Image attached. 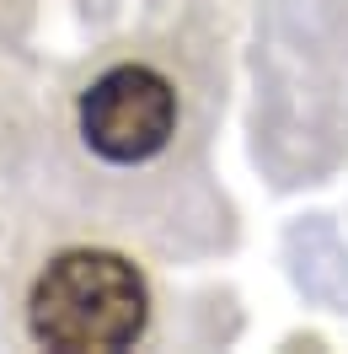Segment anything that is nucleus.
Returning <instances> with one entry per match:
<instances>
[{
	"label": "nucleus",
	"mask_w": 348,
	"mask_h": 354,
	"mask_svg": "<svg viewBox=\"0 0 348 354\" xmlns=\"http://www.w3.org/2000/svg\"><path fill=\"white\" fill-rule=\"evenodd\" d=\"M177 129V91L151 65H118L81 97V134L102 161L134 167L166 151Z\"/></svg>",
	"instance_id": "nucleus-2"
},
{
	"label": "nucleus",
	"mask_w": 348,
	"mask_h": 354,
	"mask_svg": "<svg viewBox=\"0 0 348 354\" xmlns=\"http://www.w3.org/2000/svg\"><path fill=\"white\" fill-rule=\"evenodd\" d=\"M151 295L129 258L118 252H59L38 274L27 301V328L44 349L97 354V349H129L145 333Z\"/></svg>",
	"instance_id": "nucleus-1"
}]
</instances>
